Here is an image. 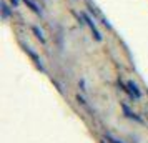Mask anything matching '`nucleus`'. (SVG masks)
Wrapping results in <instances>:
<instances>
[{
	"instance_id": "2",
	"label": "nucleus",
	"mask_w": 148,
	"mask_h": 143,
	"mask_svg": "<svg viewBox=\"0 0 148 143\" xmlns=\"http://www.w3.org/2000/svg\"><path fill=\"white\" fill-rule=\"evenodd\" d=\"M121 108H123V112H125V115H127L128 118H133V120H136V122H141V118H140V116H136V115L133 113V112H130L127 105H121Z\"/></svg>"
},
{
	"instance_id": "3",
	"label": "nucleus",
	"mask_w": 148,
	"mask_h": 143,
	"mask_svg": "<svg viewBox=\"0 0 148 143\" xmlns=\"http://www.w3.org/2000/svg\"><path fill=\"white\" fill-rule=\"evenodd\" d=\"M107 140H108V143H123L121 140H118V138H115L112 135H107Z\"/></svg>"
},
{
	"instance_id": "1",
	"label": "nucleus",
	"mask_w": 148,
	"mask_h": 143,
	"mask_svg": "<svg viewBox=\"0 0 148 143\" xmlns=\"http://www.w3.org/2000/svg\"><path fill=\"white\" fill-rule=\"evenodd\" d=\"M123 90H125V92H128V93L133 96V98H136V100H138V98H141V92L138 90V87H136L133 82H127V85H123Z\"/></svg>"
}]
</instances>
